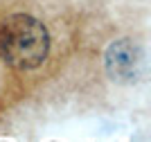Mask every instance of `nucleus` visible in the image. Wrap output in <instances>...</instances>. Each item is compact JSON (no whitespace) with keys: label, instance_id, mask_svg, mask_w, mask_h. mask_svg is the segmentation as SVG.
<instances>
[{"label":"nucleus","instance_id":"nucleus-1","mask_svg":"<svg viewBox=\"0 0 151 142\" xmlns=\"http://www.w3.org/2000/svg\"><path fill=\"white\" fill-rule=\"evenodd\" d=\"M50 36L34 16L14 14L0 27V56L16 70H34L45 61Z\"/></svg>","mask_w":151,"mask_h":142},{"label":"nucleus","instance_id":"nucleus-2","mask_svg":"<svg viewBox=\"0 0 151 142\" xmlns=\"http://www.w3.org/2000/svg\"><path fill=\"white\" fill-rule=\"evenodd\" d=\"M142 68V50L129 38L113 43L106 52V70L117 81H133Z\"/></svg>","mask_w":151,"mask_h":142}]
</instances>
